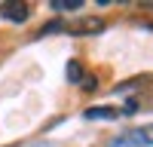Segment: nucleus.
Listing matches in <instances>:
<instances>
[{
    "label": "nucleus",
    "mask_w": 153,
    "mask_h": 147,
    "mask_svg": "<svg viewBox=\"0 0 153 147\" xmlns=\"http://www.w3.org/2000/svg\"><path fill=\"white\" fill-rule=\"evenodd\" d=\"M120 144H144V147H150L153 144V126H144V129H135L129 135H123V138H117L110 147H120Z\"/></svg>",
    "instance_id": "1"
},
{
    "label": "nucleus",
    "mask_w": 153,
    "mask_h": 147,
    "mask_svg": "<svg viewBox=\"0 0 153 147\" xmlns=\"http://www.w3.org/2000/svg\"><path fill=\"white\" fill-rule=\"evenodd\" d=\"M0 16L9 19V22H25V19L31 16V9L25 6V3H3V6H0Z\"/></svg>",
    "instance_id": "2"
},
{
    "label": "nucleus",
    "mask_w": 153,
    "mask_h": 147,
    "mask_svg": "<svg viewBox=\"0 0 153 147\" xmlns=\"http://www.w3.org/2000/svg\"><path fill=\"white\" fill-rule=\"evenodd\" d=\"M83 117H86V120H117L120 110H117V107H89Z\"/></svg>",
    "instance_id": "3"
},
{
    "label": "nucleus",
    "mask_w": 153,
    "mask_h": 147,
    "mask_svg": "<svg viewBox=\"0 0 153 147\" xmlns=\"http://www.w3.org/2000/svg\"><path fill=\"white\" fill-rule=\"evenodd\" d=\"M101 28H104V22H98V19H86V22H80L74 28V34H98Z\"/></svg>",
    "instance_id": "4"
},
{
    "label": "nucleus",
    "mask_w": 153,
    "mask_h": 147,
    "mask_svg": "<svg viewBox=\"0 0 153 147\" xmlns=\"http://www.w3.org/2000/svg\"><path fill=\"white\" fill-rule=\"evenodd\" d=\"M49 6L52 9H61V12H74L83 6V0H49Z\"/></svg>",
    "instance_id": "5"
},
{
    "label": "nucleus",
    "mask_w": 153,
    "mask_h": 147,
    "mask_svg": "<svg viewBox=\"0 0 153 147\" xmlns=\"http://www.w3.org/2000/svg\"><path fill=\"white\" fill-rule=\"evenodd\" d=\"M68 80H71V83H80V80H83V68H80V61H68Z\"/></svg>",
    "instance_id": "6"
},
{
    "label": "nucleus",
    "mask_w": 153,
    "mask_h": 147,
    "mask_svg": "<svg viewBox=\"0 0 153 147\" xmlns=\"http://www.w3.org/2000/svg\"><path fill=\"white\" fill-rule=\"evenodd\" d=\"M58 28H61V24H58V22H52V24H46V28H43V34H55Z\"/></svg>",
    "instance_id": "7"
}]
</instances>
